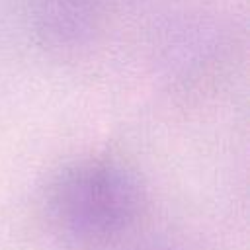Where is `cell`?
Listing matches in <instances>:
<instances>
[{
	"label": "cell",
	"instance_id": "6da1fadb",
	"mask_svg": "<svg viewBox=\"0 0 250 250\" xmlns=\"http://www.w3.org/2000/svg\"><path fill=\"white\" fill-rule=\"evenodd\" d=\"M145 193L121 162L88 156L66 164L49 182L45 211L53 229L84 246L109 244L141 219Z\"/></svg>",
	"mask_w": 250,
	"mask_h": 250
},
{
	"label": "cell",
	"instance_id": "7a4b0ae2",
	"mask_svg": "<svg viewBox=\"0 0 250 250\" xmlns=\"http://www.w3.org/2000/svg\"><path fill=\"white\" fill-rule=\"evenodd\" d=\"M94 2H100V4H104V0H94Z\"/></svg>",
	"mask_w": 250,
	"mask_h": 250
}]
</instances>
